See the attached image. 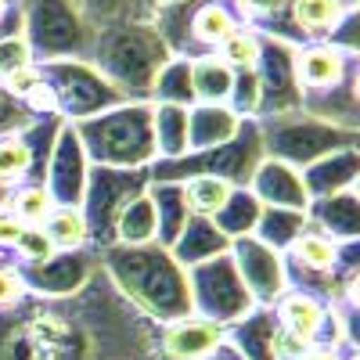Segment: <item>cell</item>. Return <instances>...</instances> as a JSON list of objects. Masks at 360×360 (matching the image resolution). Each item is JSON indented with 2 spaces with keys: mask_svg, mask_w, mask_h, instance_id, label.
<instances>
[{
  "mask_svg": "<svg viewBox=\"0 0 360 360\" xmlns=\"http://www.w3.org/2000/svg\"><path fill=\"white\" fill-rule=\"evenodd\" d=\"M101 270L115 285V292L123 295L134 310H141L148 321H155L159 328L191 317L188 270L159 242L112 245V249L101 252Z\"/></svg>",
  "mask_w": 360,
  "mask_h": 360,
  "instance_id": "cell-1",
  "label": "cell"
},
{
  "mask_svg": "<svg viewBox=\"0 0 360 360\" xmlns=\"http://www.w3.org/2000/svg\"><path fill=\"white\" fill-rule=\"evenodd\" d=\"M169 58L173 54L155 33L152 18H123L98 29L86 62L127 101H152L155 76L162 72Z\"/></svg>",
  "mask_w": 360,
  "mask_h": 360,
  "instance_id": "cell-2",
  "label": "cell"
},
{
  "mask_svg": "<svg viewBox=\"0 0 360 360\" xmlns=\"http://www.w3.org/2000/svg\"><path fill=\"white\" fill-rule=\"evenodd\" d=\"M90 166L148 169L155 162L152 101H123L83 123H69Z\"/></svg>",
  "mask_w": 360,
  "mask_h": 360,
  "instance_id": "cell-3",
  "label": "cell"
},
{
  "mask_svg": "<svg viewBox=\"0 0 360 360\" xmlns=\"http://www.w3.org/2000/svg\"><path fill=\"white\" fill-rule=\"evenodd\" d=\"M256 127H259V141H263V159H278L292 169H307L324 155L360 148V130L324 123V119H317L303 108L256 119Z\"/></svg>",
  "mask_w": 360,
  "mask_h": 360,
  "instance_id": "cell-4",
  "label": "cell"
},
{
  "mask_svg": "<svg viewBox=\"0 0 360 360\" xmlns=\"http://www.w3.org/2000/svg\"><path fill=\"white\" fill-rule=\"evenodd\" d=\"M263 159V141L256 119H242L238 134L227 144L202 148V152H188L176 159H155L148 166V180L152 184H184L191 176H217L227 180L231 188H249V176Z\"/></svg>",
  "mask_w": 360,
  "mask_h": 360,
  "instance_id": "cell-5",
  "label": "cell"
},
{
  "mask_svg": "<svg viewBox=\"0 0 360 360\" xmlns=\"http://www.w3.org/2000/svg\"><path fill=\"white\" fill-rule=\"evenodd\" d=\"M22 37L37 62L86 58L98 29L86 22L76 0H18Z\"/></svg>",
  "mask_w": 360,
  "mask_h": 360,
  "instance_id": "cell-6",
  "label": "cell"
},
{
  "mask_svg": "<svg viewBox=\"0 0 360 360\" xmlns=\"http://www.w3.org/2000/svg\"><path fill=\"white\" fill-rule=\"evenodd\" d=\"M37 65L54 94V108L65 123H83V119L101 115L127 101L86 58H62V62H37Z\"/></svg>",
  "mask_w": 360,
  "mask_h": 360,
  "instance_id": "cell-7",
  "label": "cell"
},
{
  "mask_svg": "<svg viewBox=\"0 0 360 360\" xmlns=\"http://www.w3.org/2000/svg\"><path fill=\"white\" fill-rule=\"evenodd\" d=\"M188 270V292H191V314L205 317V321H217L224 332L231 324H238L242 317H249L256 310L252 295L245 292L242 278L234 270L231 252H220L213 259H202Z\"/></svg>",
  "mask_w": 360,
  "mask_h": 360,
  "instance_id": "cell-8",
  "label": "cell"
},
{
  "mask_svg": "<svg viewBox=\"0 0 360 360\" xmlns=\"http://www.w3.org/2000/svg\"><path fill=\"white\" fill-rule=\"evenodd\" d=\"M148 188V169H105L90 166L83 188V220L90 234V252H105L115 245V217L134 195Z\"/></svg>",
  "mask_w": 360,
  "mask_h": 360,
  "instance_id": "cell-9",
  "label": "cell"
},
{
  "mask_svg": "<svg viewBox=\"0 0 360 360\" xmlns=\"http://www.w3.org/2000/svg\"><path fill=\"white\" fill-rule=\"evenodd\" d=\"M62 123H65L62 115H44L33 127H25L11 137H0V188L15 191L25 184H44Z\"/></svg>",
  "mask_w": 360,
  "mask_h": 360,
  "instance_id": "cell-10",
  "label": "cell"
},
{
  "mask_svg": "<svg viewBox=\"0 0 360 360\" xmlns=\"http://www.w3.org/2000/svg\"><path fill=\"white\" fill-rule=\"evenodd\" d=\"M295 47L285 37L259 33V62H256V83H259V115H285L299 108V83H295Z\"/></svg>",
  "mask_w": 360,
  "mask_h": 360,
  "instance_id": "cell-11",
  "label": "cell"
},
{
  "mask_svg": "<svg viewBox=\"0 0 360 360\" xmlns=\"http://www.w3.org/2000/svg\"><path fill=\"white\" fill-rule=\"evenodd\" d=\"M231 259L234 270L242 278L245 292L252 295L256 307H274L278 299L288 292V278H285V259L278 249L263 245L256 234H242L231 242Z\"/></svg>",
  "mask_w": 360,
  "mask_h": 360,
  "instance_id": "cell-12",
  "label": "cell"
},
{
  "mask_svg": "<svg viewBox=\"0 0 360 360\" xmlns=\"http://www.w3.org/2000/svg\"><path fill=\"white\" fill-rule=\"evenodd\" d=\"M98 252H90V249H76V252H54L51 259L44 263H33V266H18V278L25 285V292H33V295H72L79 292L90 274L98 270Z\"/></svg>",
  "mask_w": 360,
  "mask_h": 360,
  "instance_id": "cell-13",
  "label": "cell"
},
{
  "mask_svg": "<svg viewBox=\"0 0 360 360\" xmlns=\"http://www.w3.org/2000/svg\"><path fill=\"white\" fill-rule=\"evenodd\" d=\"M86 173H90V162L83 155V148H79L72 127L62 123L58 141H54V152H51V162H47V173H44V188H47L51 202L79 209L83 188H86Z\"/></svg>",
  "mask_w": 360,
  "mask_h": 360,
  "instance_id": "cell-14",
  "label": "cell"
},
{
  "mask_svg": "<svg viewBox=\"0 0 360 360\" xmlns=\"http://www.w3.org/2000/svg\"><path fill=\"white\" fill-rule=\"evenodd\" d=\"M249 195L263 209H292V213H307L310 209L303 173L278 162V159H259V166L249 176Z\"/></svg>",
  "mask_w": 360,
  "mask_h": 360,
  "instance_id": "cell-15",
  "label": "cell"
},
{
  "mask_svg": "<svg viewBox=\"0 0 360 360\" xmlns=\"http://www.w3.org/2000/svg\"><path fill=\"white\" fill-rule=\"evenodd\" d=\"M224 328L205 317L173 321L159 332V360H205L217 346H224Z\"/></svg>",
  "mask_w": 360,
  "mask_h": 360,
  "instance_id": "cell-16",
  "label": "cell"
},
{
  "mask_svg": "<svg viewBox=\"0 0 360 360\" xmlns=\"http://www.w3.org/2000/svg\"><path fill=\"white\" fill-rule=\"evenodd\" d=\"M307 224L314 231H321L324 238L339 242V245L360 242V198H356V188L314 198L310 209H307Z\"/></svg>",
  "mask_w": 360,
  "mask_h": 360,
  "instance_id": "cell-17",
  "label": "cell"
},
{
  "mask_svg": "<svg viewBox=\"0 0 360 360\" xmlns=\"http://www.w3.org/2000/svg\"><path fill=\"white\" fill-rule=\"evenodd\" d=\"M356 8H346L342 0H288L285 33L292 44H317L335 33V25Z\"/></svg>",
  "mask_w": 360,
  "mask_h": 360,
  "instance_id": "cell-18",
  "label": "cell"
},
{
  "mask_svg": "<svg viewBox=\"0 0 360 360\" xmlns=\"http://www.w3.org/2000/svg\"><path fill=\"white\" fill-rule=\"evenodd\" d=\"M234 29H242V22H238L227 0H195L188 18V58L217 54V47Z\"/></svg>",
  "mask_w": 360,
  "mask_h": 360,
  "instance_id": "cell-19",
  "label": "cell"
},
{
  "mask_svg": "<svg viewBox=\"0 0 360 360\" xmlns=\"http://www.w3.org/2000/svg\"><path fill=\"white\" fill-rule=\"evenodd\" d=\"M303 173V188L314 198H324V195H335V191H346V188H356L360 180V148H346V152H335V155H324L317 159L314 166L299 169Z\"/></svg>",
  "mask_w": 360,
  "mask_h": 360,
  "instance_id": "cell-20",
  "label": "cell"
},
{
  "mask_svg": "<svg viewBox=\"0 0 360 360\" xmlns=\"http://www.w3.org/2000/svg\"><path fill=\"white\" fill-rule=\"evenodd\" d=\"M270 310H274V321H278L281 328H288V332H295L299 339H307L310 346L321 342V335H324V321H328V307L321 303V299H314V295H307V292L288 288Z\"/></svg>",
  "mask_w": 360,
  "mask_h": 360,
  "instance_id": "cell-21",
  "label": "cell"
},
{
  "mask_svg": "<svg viewBox=\"0 0 360 360\" xmlns=\"http://www.w3.org/2000/svg\"><path fill=\"white\" fill-rule=\"evenodd\" d=\"M238 127H242V119H238L227 105H191L188 108V152L227 144L238 134Z\"/></svg>",
  "mask_w": 360,
  "mask_h": 360,
  "instance_id": "cell-22",
  "label": "cell"
},
{
  "mask_svg": "<svg viewBox=\"0 0 360 360\" xmlns=\"http://www.w3.org/2000/svg\"><path fill=\"white\" fill-rule=\"evenodd\" d=\"M227 249H231V242L217 231V224L209 220V217H188L184 231H180V238L173 242L169 252H173V259L180 266H195V263L213 259V256H220Z\"/></svg>",
  "mask_w": 360,
  "mask_h": 360,
  "instance_id": "cell-23",
  "label": "cell"
},
{
  "mask_svg": "<svg viewBox=\"0 0 360 360\" xmlns=\"http://www.w3.org/2000/svg\"><path fill=\"white\" fill-rule=\"evenodd\" d=\"M274 310L270 307H256L249 317H242L238 324L227 328L224 342L231 349H238V356L242 360H270V335H274Z\"/></svg>",
  "mask_w": 360,
  "mask_h": 360,
  "instance_id": "cell-24",
  "label": "cell"
},
{
  "mask_svg": "<svg viewBox=\"0 0 360 360\" xmlns=\"http://www.w3.org/2000/svg\"><path fill=\"white\" fill-rule=\"evenodd\" d=\"M148 198L155 205V220H159V231H155V242L162 249H173V242L180 238L188 224V202H184V184H152L148 180Z\"/></svg>",
  "mask_w": 360,
  "mask_h": 360,
  "instance_id": "cell-25",
  "label": "cell"
},
{
  "mask_svg": "<svg viewBox=\"0 0 360 360\" xmlns=\"http://www.w3.org/2000/svg\"><path fill=\"white\" fill-rule=\"evenodd\" d=\"M191 62V94L195 105H227L231 86H234V69H227L217 54H198Z\"/></svg>",
  "mask_w": 360,
  "mask_h": 360,
  "instance_id": "cell-26",
  "label": "cell"
},
{
  "mask_svg": "<svg viewBox=\"0 0 360 360\" xmlns=\"http://www.w3.org/2000/svg\"><path fill=\"white\" fill-rule=\"evenodd\" d=\"M155 231H159V220H155V205L148 198V188L141 195H134L115 217V245H148L155 242Z\"/></svg>",
  "mask_w": 360,
  "mask_h": 360,
  "instance_id": "cell-27",
  "label": "cell"
},
{
  "mask_svg": "<svg viewBox=\"0 0 360 360\" xmlns=\"http://www.w3.org/2000/svg\"><path fill=\"white\" fill-rule=\"evenodd\" d=\"M152 130H155V159H176L188 152V108L152 101Z\"/></svg>",
  "mask_w": 360,
  "mask_h": 360,
  "instance_id": "cell-28",
  "label": "cell"
},
{
  "mask_svg": "<svg viewBox=\"0 0 360 360\" xmlns=\"http://www.w3.org/2000/svg\"><path fill=\"white\" fill-rule=\"evenodd\" d=\"M51 245L58 252H76V249H90V234H86V220H83V209H72V205H54L51 217L44 220L40 227Z\"/></svg>",
  "mask_w": 360,
  "mask_h": 360,
  "instance_id": "cell-29",
  "label": "cell"
},
{
  "mask_svg": "<svg viewBox=\"0 0 360 360\" xmlns=\"http://www.w3.org/2000/svg\"><path fill=\"white\" fill-rule=\"evenodd\" d=\"M303 227H307V213H292V209H263L259 205V217H256L252 234L259 238L263 245L285 252Z\"/></svg>",
  "mask_w": 360,
  "mask_h": 360,
  "instance_id": "cell-30",
  "label": "cell"
},
{
  "mask_svg": "<svg viewBox=\"0 0 360 360\" xmlns=\"http://www.w3.org/2000/svg\"><path fill=\"white\" fill-rule=\"evenodd\" d=\"M231 11L238 15V22L256 29V33H274L285 37V15H288V0H227Z\"/></svg>",
  "mask_w": 360,
  "mask_h": 360,
  "instance_id": "cell-31",
  "label": "cell"
},
{
  "mask_svg": "<svg viewBox=\"0 0 360 360\" xmlns=\"http://www.w3.org/2000/svg\"><path fill=\"white\" fill-rule=\"evenodd\" d=\"M152 101L155 105H180V108H191L195 94H191V62L188 58H169L162 65V72L155 76L152 86Z\"/></svg>",
  "mask_w": 360,
  "mask_h": 360,
  "instance_id": "cell-32",
  "label": "cell"
},
{
  "mask_svg": "<svg viewBox=\"0 0 360 360\" xmlns=\"http://www.w3.org/2000/svg\"><path fill=\"white\" fill-rule=\"evenodd\" d=\"M256 217H259V202L249 195V188H234L227 205L213 217V224H217V231L227 238V242H234V238H242V234H252Z\"/></svg>",
  "mask_w": 360,
  "mask_h": 360,
  "instance_id": "cell-33",
  "label": "cell"
},
{
  "mask_svg": "<svg viewBox=\"0 0 360 360\" xmlns=\"http://www.w3.org/2000/svg\"><path fill=\"white\" fill-rule=\"evenodd\" d=\"M231 191H234V188L227 184V180H217V176H191V180H184L188 213H191V217H209V220H213L220 209L227 205Z\"/></svg>",
  "mask_w": 360,
  "mask_h": 360,
  "instance_id": "cell-34",
  "label": "cell"
},
{
  "mask_svg": "<svg viewBox=\"0 0 360 360\" xmlns=\"http://www.w3.org/2000/svg\"><path fill=\"white\" fill-rule=\"evenodd\" d=\"M4 209L22 224V227H44V220L51 217V195L44 184H25V188H15L4 202Z\"/></svg>",
  "mask_w": 360,
  "mask_h": 360,
  "instance_id": "cell-35",
  "label": "cell"
},
{
  "mask_svg": "<svg viewBox=\"0 0 360 360\" xmlns=\"http://www.w3.org/2000/svg\"><path fill=\"white\" fill-rule=\"evenodd\" d=\"M217 58L234 72H252L256 62H259V33L249 29V25L234 29V33L217 47Z\"/></svg>",
  "mask_w": 360,
  "mask_h": 360,
  "instance_id": "cell-36",
  "label": "cell"
},
{
  "mask_svg": "<svg viewBox=\"0 0 360 360\" xmlns=\"http://www.w3.org/2000/svg\"><path fill=\"white\" fill-rule=\"evenodd\" d=\"M76 4L94 29L123 22V18H152V11H144L137 0H76Z\"/></svg>",
  "mask_w": 360,
  "mask_h": 360,
  "instance_id": "cell-37",
  "label": "cell"
},
{
  "mask_svg": "<svg viewBox=\"0 0 360 360\" xmlns=\"http://www.w3.org/2000/svg\"><path fill=\"white\" fill-rule=\"evenodd\" d=\"M54 252H58V249L51 245V238H47L40 227H25L22 238L15 242V249H11V263H18V266H33V263L51 259Z\"/></svg>",
  "mask_w": 360,
  "mask_h": 360,
  "instance_id": "cell-38",
  "label": "cell"
},
{
  "mask_svg": "<svg viewBox=\"0 0 360 360\" xmlns=\"http://www.w3.org/2000/svg\"><path fill=\"white\" fill-rule=\"evenodd\" d=\"M33 62H37V58H33V51H29L22 33H11V37L0 40V83H8L18 69L33 65Z\"/></svg>",
  "mask_w": 360,
  "mask_h": 360,
  "instance_id": "cell-39",
  "label": "cell"
},
{
  "mask_svg": "<svg viewBox=\"0 0 360 360\" xmlns=\"http://www.w3.org/2000/svg\"><path fill=\"white\" fill-rule=\"evenodd\" d=\"M33 123H37V115H29L25 105L15 94H8V86H0V137H11Z\"/></svg>",
  "mask_w": 360,
  "mask_h": 360,
  "instance_id": "cell-40",
  "label": "cell"
},
{
  "mask_svg": "<svg viewBox=\"0 0 360 360\" xmlns=\"http://www.w3.org/2000/svg\"><path fill=\"white\" fill-rule=\"evenodd\" d=\"M310 349L307 339H299L295 332L288 328H274V335H270V360H303V353Z\"/></svg>",
  "mask_w": 360,
  "mask_h": 360,
  "instance_id": "cell-41",
  "label": "cell"
},
{
  "mask_svg": "<svg viewBox=\"0 0 360 360\" xmlns=\"http://www.w3.org/2000/svg\"><path fill=\"white\" fill-rule=\"evenodd\" d=\"M22 295H25V285H22V278H18L11 256H0V310L15 307Z\"/></svg>",
  "mask_w": 360,
  "mask_h": 360,
  "instance_id": "cell-42",
  "label": "cell"
},
{
  "mask_svg": "<svg viewBox=\"0 0 360 360\" xmlns=\"http://www.w3.org/2000/svg\"><path fill=\"white\" fill-rule=\"evenodd\" d=\"M22 224L8 213V209H0V256H11V249H15V242L22 238Z\"/></svg>",
  "mask_w": 360,
  "mask_h": 360,
  "instance_id": "cell-43",
  "label": "cell"
},
{
  "mask_svg": "<svg viewBox=\"0 0 360 360\" xmlns=\"http://www.w3.org/2000/svg\"><path fill=\"white\" fill-rule=\"evenodd\" d=\"M22 33V15H18V0H0V40Z\"/></svg>",
  "mask_w": 360,
  "mask_h": 360,
  "instance_id": "cell-44",
  "label": "cell"
},
{
  "mask_svg": "<svg viewBox=\"0 0 360 360\" xmlns=\"http://www.w3.org/2000/svg\"><path fill=\"white\" fill-rule=\"evenodd\" d=\"M303 360H342V349L324 346V342H314V346L303 353Z\"/></svg>",
  "mask_w": 360,
  "mask_h": 360,
  "instance_id": "cell-45",
  "label": "cell"
},
{
  "mask_svg": "<svg viewBox=\"0 0 360 360\" xmlns=\"http://www.w3.org/2000/svg\"><path fill=\"white\" fill-rule=\"evenodd\" d=\"M205 360H242V356H238V349H231V346L224 342V346H217L213 353H209Z\"/></svg>",
  "mask_w": 360,
  "mask_h": 360,
  "instance_id": "cell-46",
  "label": "cell"
},
{
  "mask_svg": "<svg viewBox=\"0 0 360 360\" xmlns=\"http://www.w3.org/2000/svg\"><path fill=\"white\" fill-rule=\"evenodd\" d=\"M137 4H141L144 11H155V4H159V0H137Z\"/></svg>",
  "mask_w": 360,
  "mask_h": 360,
  "instance_id": "cell-47",
  "label": "cell"
},
{
  "mask_svg": "<svg viewBox=\"0 0 360 360\" xmlns=\"http://www.w3.org/2000/svg\"><path fill=\"white\" fill-rule=\"evenodd\" d=\"M8 195H11V191H4V188H0V209H4V202H8Z\"/></svg>",
  "mask_w": 360,
  "mask_h": 360,
  "instance_id": "cell-48",
  "label": "cell"
},
{
  "mask_svg": "<svg viewBox=\"0 0 360 360\" xmlns=\"http://www.w3.org/2000/svg\"><path fill=\"white\" fill-rule=\"evenodd\" d=\"M159 4H176V0H159Z\"/></svg>",
  "mask_w": 360,
  "mask_h": 360,
  "instance_id": "cell-49",
  "label": "cell"
}]
</instances>
